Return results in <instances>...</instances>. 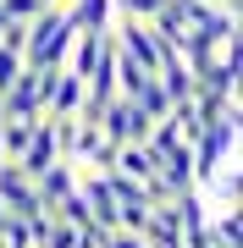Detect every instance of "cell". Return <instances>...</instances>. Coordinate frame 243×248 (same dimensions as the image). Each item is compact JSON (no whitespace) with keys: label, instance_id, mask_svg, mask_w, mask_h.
Returning <instances> with one entry per match:
<instances>
[{"label":"cell","instance_id":"3957f363","mask_svg":"<svg viewBox=\"0 0 243 248\" xmlns=\"http://www.w3.org/2000/svg\"><path fill=\"white\" fill-rule=\"evenodd\" d=\"M0 204H6L17 221H33L45 204H39V193H33V177L17 166V160H0Z\"/></svg>","mask_w":243,"mask_h":248},{"label":"cell","instance_id":"9a60e30c","mask_svg":"<svg viewBox=\"0 0 243 248\" xmlns=\"http://www.w3.org/2000/svg\"><path fill=\"white\" fill-rule=\"evenodd\" d=\"M11 226V210H6V204H0V232H6Z\"/></svg>","mask_w":243,"mask_h":248},{"label":"cell","instance_id":"5b68a950","mask_svg":"<svg viewBox=\"0 0 243 248\" xmlns=\"http://www.w3.org/2000/svg\"><path fill=\"white\" fill-rule=\"evenodd\" d=\"M72 187H78V160H66V155L50 160V166L33 177V193H39V204H45V210H50L55 199H66Z\"/></svg>","mask_w":243,"mask_h":248},{"label":"cell","instance_id":"277c9868","mask_svg":"<svg viewBox=\"0 0 243 248\" xmlns=\"http://www.w3.org/2000/svg\"><path fill=\"white\" fill-rule=\"evenodd\" d=\"M50 160H61V133H55V116H39L28 143H22V155H17V166L28 171V177H39Z\"/></svg>","mask_w":243,"mask_h":248},{"label":"cell","instance_id":"8fae6325","mask_svg":"<svg viewBox=\"0 0 243 248\" xmlns=\"http://www.w3.org/2000/svg\"><path fill=\"white\" fill-rule=\"evenodd\" d=\"M22 66H28V61H22L17 50H6V45H0V94H6L11 83H17V72H22Z\"/></svg>","mask_w":243,"mask_h":248},{"label":"cell","instance_id":"52a82bcc","mask_svg":"<svg viewBox=\"0 0 243 248\" xmlns=\"http://www.w3.org/2000/svg\"><path fill=\"white\" fill-rule=\"evenodd\" d=\"M66 17L78 33H99V28L116 22V0H66Z\"/></svg>","mask_w":243,"mask_h":248},{"label":"cell","instance_id":"2e32d148","mask_svg":"<svg viewBox=\"0 0 243 248\" xmlns=\"http://www.w3.org/2000/svg\"><path fill=\"white\" fill-rule=\"evenodd\" d=\"M45 6H66V0H45Z\"/></svg>","mask_w":243,"mask_h":248},{"label":"cell","instance_id":"7a4b0ae2","mask_svg":"<svg viewBox=\"0 0 243 248\" xmlns=\"http://www.w3.org/2000/svg\"><path fill=\"white\" fill-rule=\"evenodd\" d=\"M94 122H99V133H105L111 143H144V138H149V127H155L149 116L138 110V99H133V94H111L105 105H99Z\"/></svg>","mask_w":243,"mask_h":248},{"label":"cell","instance_id":"5bb4252c","mask_svg":"<svg viewBox=\"0 0 243 248\" xmlns=\"http://www.w3.org/2000/svg\"><path fill=\"white\" fill-rule=\"evenodd\" d=\"M0 45H6V50H28V22H6V28H0Z\"/></svg>","mask_w":243,"mask_h":248},{"label":"cell","instance_id":"30bf717a","mask_svg":"<svg viewBox=\"0 0 243 248\" xmlns=\"http://www.w3.org/2000/svg\"><path fill=\"white\" fill-rule=\"evenodd\" d=\"M0 11H6V22H33L45 11V0H0Z\"/></svg>","mask_w":243,"mask_h":248},{"label":"cell","instance_id":"9c48e42d","mask_svg":"<svg viewBox=\"0 0 243 248\" xmlns=\"http://www.w3.org/2000/svg\"><path fill=\"white\" fill-rule=\"evenodd\" d=\"M210 237L221 248H243V210L232 204H210Z\"/></svg>","mask_w":243,"mask_h":248},{"label":"cell","instance_id":"ba28073f","mask_svg":"<svg viewBox=\"0 0 243 248\" xmlns=\"http://www.w3.org/2000/svg\"><path fill=\"white\" fill-rule=\"evenodd\" d=\"M78 105H83V78L61 66V78H55V94H50L45 116H55V122H72V116H78Z\"/></svg>","mask_w":243,"mask_h":248},{"label":"cell","instance_id":"8992f818","mask_svg":"<svg viewBox=\"0 0 243 248\" xmlns=\"http://www.w3.org/2000/svg\"><path fill=\"white\" fill-rule=\"evenodd\" d=\"M111 50V28H99V33H72V50H66V72H78V78H89L99 66V55Z\"/></svg>","mask_w":243,"mask_h":248},{"label":"cell","instance_id":"6da1fadb","mask_svg":"<svg viewBox=\"0 0 243 248\" xmlns=\"http://www.w3.org/2000/svg\"><path fill=\"white\" fill-rule=\"evenodd\" d=\"M72 17H66V6H45L33 22H28V50H22V61L28 66H61L66 61V50H72Z\"/></svg>","mask_w":243,"mask_h":248},{"label":"cell","instance_id":"4fadbf2b","mask_svg":"<svg viewBox=\"0 0 243 248\" xmlns=\"http://www.w3.org/2000/svg\"><path fill=\"white\" fill-rule=\"evenodd\" d=\"M161 6H166V0H116V17H138V22H144V17H155Z\"/></svg>","mask_w":243,"mask_h":248},{"label":"cell","instance_id":"7c38bea8","mask_svg":"<svg viewBox=\"0 0 243 248\" xmlns=\"http://www.w3.org/2000/svg\"><path fill=\"white\" fill-rule=\"evenodd\" d=\"M99 248H149L138 232H122V226H111V232H99Z\"/></svg>","mask_w":243,"mask_h":248}]
</instances>
